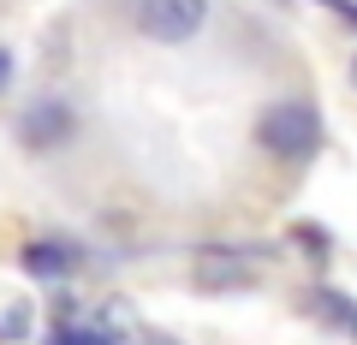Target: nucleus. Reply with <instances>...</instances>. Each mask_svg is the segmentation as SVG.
<instances>
[{"mask_svg": "<svg viewBox=\"0 0 357 345\" xmlns=\"http://www.w3.org/2000/svg\"><path fill=\"white\" fill-rule=\"evenodd\" d=\"M256 137L274 161H310L321 149V114L310 102H274L256 119Z\"/></svg>", "mask_w": 357, "mask_h": 345, "instance_id": "nucleus-1", "label": "nucleus"}, {"mask_svg": "<svg viewBox=\"0 0 357 345\" xmlns=\"http://www.w3.org/2000/svg\"><path fill=\"white\" fill-rule=\"evenodd\" d=\"M24 268H30V274H42V280H66V274L77 268V256L66 250V244L42 238V244H24Z\"/></svg>", "mask_w": 357, "mask_h": 345, "instance_id": "nucleus-5", "label": "nucleus"}, {"mask_svg": "<svg viewBox=\"0 0 357 345\" xmlns=\"http://www.w3.org/2000/svg\"><path fill=\"white\" fill-rule=\"evenodd\" d=\"M6 84H13V54L0 48V90H6Z\"/></svg>", "mask_w": 357, "mask_h": 345, "instance_id": "nucleus-8", "label": "nucleus"}, {"mask_svg": "<svg viewBox=\"0 0 357 345\" xmlns=\"http://www.w3.org/2000/svg\"><path fill=\"white\" fill-rule=\"evenodd\" d=\"M208 24V0H137V30L161 48H185Z\"/></svg>", "mask_w": 357, "mask_h": 345, "instance_id": "nucleus-2", "label": "nucleus"}, {"mask_svg": "<svg viewBox=\"0 0 357 345\" xmlns=\"http://www.w3.org/2000/svg\"><path fill=\"white\" fill-rule=\"evenodd\" d=\"M310 309H316V321H328V328H340L345 339H357V298L321 286V292H310Z\"/></svg>", "mask_w": 357, "mask_h": 345, "instance_id": "nucleus-4", "label": "nucleus"}, {"mask_svg": "<svg viewBox=\"0 0 357 345\" xmlns=\"http://www.w3.org/2000/svg\"><path fill=\"white\" fill-rule=\"evenodd\" d=\"M351 84H357V60H351Z\"/></svg>", "mask_w": 357, "mask_h": 345, "instance_id": "nucleus-9", "label": "nucleus"}, {"mask_svg": "<svg viewBox=\"0 0 357 345\" xmlns=\"http://www.w3.org/2000/svg\"><path fill=\"white\" fill-rule=\"evenodd\" d=\"M143 345H178V339H173V333H161V328H149V333H143Z\"/></svg>", "mask_w": 357, "mask_h": 345, "instance_id": "nucleus-7", "label": "nucleus"}, {"mask_svg": "<svg viewBox=\"0 0 357 345\" xmlns=\"http://www.w3.org/2000/svg\"><path fill=\"white\" fill-rule=\"evenodd\" d=\"M72 131H77V114L66 102H36L24 114V143L30 149H60V143H72Z\"/></svg>", "mask_w": 357, "mask_h": 345, "instance_id": "nucleus-3", "label": "nucleus"}, {"mask_svg": "<svg viewBox=\"0 0 357 345\" xmlns=\"http://www.w3.org/2000/svg\"><path fill=\"white\" fill-rule=\"evenodd\" d=\"M54 345H102L96 333H77V328H66V333H54Z\"/></svg>", "mask_w": 357, "mask_h": 345, "instance_id": "nucleus-6", "label": "nucleus"}]
</instances>
